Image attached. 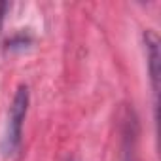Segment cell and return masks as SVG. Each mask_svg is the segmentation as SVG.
I'll use <instances>...</instances> for the list:
<instances>
[{
	"label": "cell",
	"instance_id": "obj_3",
	"mask_svg": "<svg viewBox=\"0 0 161 161\" xmlns=\"http://www.w3.org/2000/svg\"><path fill=\"white\" fill-rule=\"evenodd\" d=\"M8 10V4L0 2V29H2V21H4V12Z\"/></svg>",
	"mask_w": 161,
	"mask_h": 161
},
{
	"label": "cell",
	"instance_id": "obj_1",
	"mask_svg": "<svg viewBox=\"0 0 161 161\" xmlns=\"http://www.w3.org/2000/svg\"><path fill=\"white\" fill-rule=\"evenodd\" d=\"M27 110H29V87L25 84H21L12 99L10 104V112H8V123H6V133L0 144V150L6 157H14L19 148H21V140H23V121L27 118Z\"/></svg>",
	"mask_w": 161,
	"mask_h": 161
},
{
	"label": "cell",
	"instance_id": "obj_2",
	"mask_svg": "<svg viewBox=\"0 0 161 161\" xmlns=\"http://www.w3.org/2000/svg\"><path fill=\"white\" fill-rule=\"evenodd\" d=\"M144 46H146V63L148 72L152 80V91L155 97V108H157V95H159V38L153 31L144 32Z\"/></svg>",
	"mask_w": 161,
	"mask_h": 161
}]
</instances>
